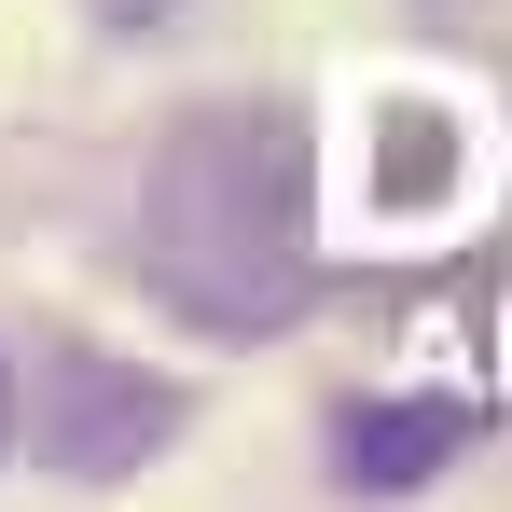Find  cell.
Returning <instances> with one entry per match:
<instances>
[{"mask_svg": "<svg viewBox=\"0 0 512 512\" xmlns=\"http://www.w3.org/2000/svg\"><path fill=\"white\" fill-rule=\"evenodd\" d=\"M153 277L194 319H291L305 291V153L277 111H194L153 167Z\"/></svg>", "mask_w": 512, "mask_h": 512, "instance_id": "6da1fadb", "label": "cell"}, {"mask_svg": "<svg viewBox=\"0 0 512 512\" xmlns=\"http://www.w3.org/2000/svg\"><path fill=\"white\" fill-rule=\"evenodd\" d=\"M28 388H42V457H56V471H139V443L180 429V388L97 360V346H42Z\"/></svg>", "mask_w": 512, "mask_h": 512, "instance_id": "7a4b0ae2", "label": "cell"}, {"mask_svg": "<svg viewBox=\"0 0 512 512\" xmlns=\"http://www.w3.org/2000/svg\"><path fill=\"white\" fill-rule=\"evenodd\" d=\"M457 443H471V402H346V429H333L346 485H429Z\"/></svg>", "mask_w": 512, "mask_h": 512, "instance_id": "3957f363", "label": "cell"}, {"mask_svg": "<svg viewBox=\"0 0 512 512\" xmlns=\"http://www.w3.org/2000/svg\"><path fill=\"white\" fill-rule=\"evenodd\" d=\"M443 180V111H388V208H416Z\"/></svg>", "mask_w": 512, "mask_h": 512, "instance_id": "277c9868", "label": "cell"}, {"mask_svg": "<svg viewBox=\"0 0 512 512\" xmlns=\"http://www.w3.org/2000/svg\"><path fill=\"white\" fill-rule=\"evenodd\" d=\"M0 443H14V360H0Z\"/></svg>", "mask_w": 512, "mask_h": 512, "instance_id": "5b68a950", "label": "cell"}]
</instances>
